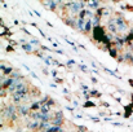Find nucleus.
Returning a JSON list of instances; mask_svg holds the SVG:
<instances>
[{
  "mask_svg": "<svg viewBox=\"0 0 133 132\" xmlns=\"http://www.w3.org/2000/svg\"><path fill=\"white\" fill-rule=\"evenodd\" d=\"M116 21V27H118V33H124L128 30V23L124 21L122 14H118V17H115Z\"/></svg>",
  "mask_w": 133,
  "mask_h": 132,
  "instance_id": "f03ea898",
  "label": "nucleus"
},
{
  "mask_svg": "<svg viewBox=\"0 0 133 132\" xmlns=\"http://www.w3.org/2000/svg\"><path fill=\"white\" fill-rule=\"evenodd\" d=\"M76 132H88L85 126H76Z\"/></svg>",
  "mask_w": 133,
  "mask_h": 132,
  "instance_id": "a211bd4d",
  "label": "nucleus"
},
{
  "mask_svg": "<svg viewBox=\"0 0 133 132\" xmlns=\"http://www.w3.org/2000/svg\"><path fill=\"white\" fill-rule=\"evenodd\" d=\"M132 65H133V60H132Z\"/></svg>",
  "mask_w": 133,
  "mask_h": 132,
  "instance_id": "58836bf2",
  "label": "nucleus"
},
{
  "mask_svg": "<svg viewBox=\"0 0 133 132\" xmlns=\"http://www.w3.org/2000/svg\"><path fill=\"white\" fill-rule=\"evenodd\" d=\"M79 67H80L83 71H85V73L88 71V69H87V66H85V65H79Z\"/></svg>",
  "mask_w": 133,
  "mask_h": 132,
  "instance_id": "393cba45",
  "label": "nucleus"
},
{
  "mask_svg": "<svg viewBox=\"0 0 133 132\" xmlns=\"http://www.w3.org/2000/svg\"><path fill=\"white\" fill-rule=\"evenodd\" d=\"M70 64H71V65H74V64H75V61H74V60H69V61H67V65L70 66Z\"/></svg>",
  "mask_w": 133,
  "mask_h": 132,
  "instance_id": "cd10ccee",
  "label": "nucleus"
},
{
  "mask_svg": "<svg viewBox=\"0 0 133 132\" xmlns=\"http://www.w3.org/2000/svg\"><path fill=\"white\" fill-rule=\"evenodd\" d=\"M116 60H118V62H124V57H123V53H122V54H119Z\"/></svg>",
  "mask_w": 133,
  "mask_h": 132,
  "instance_id": "b1692460",
  "label": "nucleus"
},
{
  "mask_svg": "<svg viewBox=\"0 0 133 132\" xmlns=\"http://www.w3.org/2000/svg\"><path fill=\"white\" fill-rule=\"evenodd\" d=\"M131 100H132V102H133V93L131 95Z\"/></svg>",
  "mask_w": 133,
  "mask_h": 132,
  "instance_id": "e433bc0d",
  "label": "nucleus"
},
{
  "mask_svg": "<svg viewBox=\"0 0 133 132\" xmlns=\"http://www.w3.org/2000/svg\"><path fill=\"white\" fill-rule=\"evenodd\" d=\"M90 80H92V82H93V83H97V79H96V78H93V77H92V78H90Z\"/></svg>",
  "mask_w": 133,
  "mask_h": 132,
  "instance_id": "72a5a7b5",
  "label": "nucleus"
},
{
  "mask_svg": "<svg viewBox=\"0 0 133 132\" xmlns=\"http://www.w3.org/2000/svg\"><path fill=\"white\" fill-rule=\"evenodd\" d=\"M40 113L49 114V113H50V106H49L48 104H43V105H42V109H40Z\"/></svg>",
  "mask_w": 133,
  "mask_h": 132,
  "instance_id": "f8f14e48",
  "label": "nucleus"
},
{
  "mask_svg": "<svg viewBox=\"0 0 133 132\" xmlns=\"http://www.w3.org/2000/svg\"><path fill=\"white\" fill-rule=\"evenodd\" d=\"M29 132H34V131H29Z\"/></svg>",
  "mask_w": 133,
  "mask_h": 132,
  "instance_id": "4c0bfd02",
  "label": "nucleus"
},
{
  "mask_svg": "<svg viewBox=\"0 0 133 132\" xmlns=\"http://www.w3.org/2000/svg\"><path fill=\"white\" fill-rule=\"evenodd\" d=\"M92 26H93V21H92V20H87V21H85V31H84V33H89L90 29L93 30Z\"/></svg>",
  "mask_w": 133,
  "mask_h": 132,
  "instance_id": "ddd939ff",
  "label": "nucleus"
},
{
  "mask_svg": "<svg viewBox=\"0 0 133 132\" xmlns=\"http://www.w3.org/2000/svg\"><path fill=\"white\" fill-rule=\"evenodd\" d=\"M59 1H56V0H49V1H43V5L49 8L50 10H56V8L58 7Z\"/></svg>",
  "mask_w": 133,
  "mask_h": 132,
  "instance_id": "423d86ee",
  "label": "nucleus"
},
{
  "mask_svg": "<svg viewBox=\"0 0 133 132\" xmlns=\"http://www.w3.org/2000/svg\"><path fill=\"white\" fill-rule=\"evenodd\" d=\"M82 89L87 91V89H88V86H85V84H82Z\"/></svg>",
  "mask_w": 133,
  "mask_h": 132,
  "instance_id": "7c9ffc66",
  "label": "nucleus"
},
{
  "mask_svg": "<svg viewBox=\"0 0 133 132\" xmlns=\"http://www.w3.org/2000/svg\"><path fill=\"white\" fill-rule=\"evenodd\" d=\"M52 74H53L54 78H57V71H56V70H52Z\"/></svg>",
  "mask_w": 133,
  "mask_h": 132,
  "instance_id": "c756f323",
  "label": "nucleus"
},
{
  "mask_svg": "<svg viewBox=\"0 0 133 132\" xmlns=\"http://www.w3.org/2000/svg\"><path fill=\"white\" fill-rule=\"evenodd\" d=\"M92 31H93V39L97 43H102L103 38L107 35V34H105V29L102 26H94Z\"/></svg>",
  "mask_w": 133,
  "mask_h": 132,
  "instance_id": "f257e3e1",
  "label": "nucleus"
},
{
  "mask_svg": "<svg viewBox=\"0 0 133 132\" xmlns=\"http://www.w3.org/2000/svg\"><path fill=\"white\" fill-rule=\"evenodd\" d=\"M50 123H52V126H58V127H62L63 126V123H65V118H53L52 121H50Z\"/></svg>",
  "mask_w": 133,
  "mask_h": 132,
  "instance_id": "1a4fd4ad",
  "label": "nucleus"
},
{
  "mask_svg": "<svg viewBox=\"0 0 133 132\" xmlns=\"http://www.w3.org/2000/svg\"><path fill=\"white\" fill-rule=\"evenodd\" d=\"M56 52H57V53H59V54H63V51H62V49H57Z\"/></svg>",
  "mask_w": 133,
  "mask_h": 132,
  "instance_id": "2f4dec72",
  "label": "nucleus"
},
{
  "mask_svg": "<svg viewBox=\"0 0 133 132\" xmlns=\"http://www.w3.org/2000/svg\"><path fill=\"white\" fill-rule=\"evenodd\" d=\"M92 21H93V23H94V26H99V22H101V18H99V17H97V16H94Z\"/></svg>",
  "mask_w": 133,
  "mask_h": 132,
  "instance_id": "6ab92c4d",
  "label": "nucleus"
},
{
  "mask_svg": "<svg viewBox=\"0 0 133 132\" xmlns=\"http://www.w3.org/2000/svg\"><path fill=\"white\" fill-rule=\"evenodd\" d=\"M89 95H90V96H93V97H101V96H102L97 89H89Z\"/></svg>",
  "mask_w": 133,
  "mask_h": 132,
  "instance_id": "4468645a",
  "label": "nucleus"
},
{
  "mask_svg": "<svg viewBox=\"0 0 133 132\" xmlns=\"http://www.w3.org/2000/svg\"><path fill=\"white\" fill-rule=\"evenodd\" d=\"M30 43H31V44H35V45H39V47L42 45V43H40V42H39L38 39H32V40H31Z\"/></svg>",
  "mask_w": 133,
  "mask_h": 132,
  "instance_id": "412c9836",
  "label": "nucleus"
},
{
  "mask_svg": "<svg viewBox=\"0 0 133 132\" xmlns=\"http://www.w3.org/2000/svg\"><path fill=\"white\" fill-rule=\"evenodd\" d=\"M107 29H109L112 34H118V27H116V21H115V17L109 20V22H107Z\"/></svg>",
  "mask_w": 133,
  "mask_h": 132,
  "instance_id": "20e7f679",
  "label": "nucleus"
},
{
  "mask_svg": "<svg viewBox=\"0 0 133 132\" xmlns=\"http://www.w3.org/2000/svg\"><path fill=\"white\" fill-rule=\"evenodd\" d=\"M87 5H88V8H96V9H98L99 8V1H97V0H92V1H87Z\"/></svg>",
  "mask_w": 133,
  "mask_h": 132,
  "instance_id": "9b49d317",
  "label": "nucleus"
},
{
  "mask_svg": "<svg viewBox=\"0 0 133 132\" xmlns=\"http://www.w3.org/2000/svg\"><path fill=\"white\" fill-rule=\"evenodd\" d=\"M76 29H78L79 31L84 33V31H85V20L78 18V20H76Z\"/></svg>",
  "mask_w": 133,
  "mask_h": 132,
  "instance_id": "6e6552de",
  "label": "nucleus"
},
{
  "mask_svg": "<svg viewBox=\"0 0 133 132\" xmlns=\"http://www.w3.org/2000/svg\"><path fill=\"white\" fill-rule=\"evenodd\" d=\"M36 132H46V130H39V131H36Z\"/></svg>",
  "mask_w": 133,
  "mask_h": 132,
  "instance_id": "c9c22d12",
  "label": "nucleus"
},
{
  "mask_svg": "<svg viewBox=\"0 0 133 132\" xmlns=\"http://www.w3.org/2000/svg\"><path fill=\"white\" fill-rule=\"evenodd\" d=\"M85 16H87V9H83V10H80V13L78 14V18L84 20V18H85Z\"/></svg>",
  "mask_w": 133,
  "mask_h": 132,
  "instance_id": "f3484780",
  "label": "nucleus"
},
{
  "mask_svg": "<svg viewBox=\"0 0 133 132\" xmlns=\"http://www.w3.org/2000/svg\"><path fill=\"white\" fill-rule=\"evenodd\" d=\"M12 51H14L13 45H8V47H6V52H12Z\"/></svg>",
  "mask_w": 133,
  "mask_h": 132,
  "instance_id": "a878e982",
  "label": "nucleus"
},
{
  "mask_svg": "<svg viewBox=\"0 0 133 132\" xmlns=\"http://www.w3.org/2000/svg\"><path fill=\"white\" fill-rule=\"evenodd\" d=\"M103 70H105L107 74H110L111 77H115V78H119V79H120V77H119V75H116V73H115V71H111V70H110V69H107V67H103Z\"/></svg>",
  "mask_w": 133,
  "mask_h": 132,
  "instance_id": "dca6fc26",
  "label": "nucleus"
},
{
  "mask_svg": "<svg viewBox=\"0 0 133 132\" xmlns=\"http://www.w3.org/2000/svg\"><path fill=\"white\" fill-rule=\"evenodd\" d=\"M102 105H103V106H105V108H110V105H109V104H107V102H102Z\"/></svg>",
  "mask_w": 133,
  "mask_h": 132,
  "instance_id": "473e14b6",
  "label": "nucleus"
},
{
  "mask_svg": "<svg viewBox=\"0 0 133 132\" xmlns=\"http://www.w3.org/2000/svg\"><path fill=\"white\" fill-rule=\"evenodd\" d=\"M118 51H119V49H118V48H115V47L112 45V47L109 49V53H110V56H111V57H114V58H118V56H119Z\"/></svg>",
  "mask_w": 133,
  "mask_h": 132,
  "instance_id": "9d476101",
  "label": "nucleus"
},
{
  "mask_svg": "<svg viewBox=\"0 0 133 132\" xmlns=\"http://www.w3.org/2000/svg\"><path fill=\"white\" fill-rule=\"evenodd\" d=\"M0 93H1V97H5V95H6V93H9V92H8V89L1 88V92H0Z\"/></svg>",
  "mask_w": 133,
  "mask_h": 132,
  "instance_id": "4be33fe9",
  "label": "nucleus"
},
{
  "mask_svg": "<svg viewBox=\"0 0 133 132\" xmlns=\"http://www.w3.org/2000/svg\"><path fill=\"white\" fill-rule=\"evenodd\" d=\"M17 113L21 115V117H27V115H30V113H31V108L27 105V104H19V105H17Z\"/></svg>",
  "mask_w": 133,
  "mask_h": 132,
  "instance_id": "7ed1b4c3",
  "label": "nucleus"
},
{
  "mask_svg": "<svg viewBox=\"0 0 133 132\" xmlns=\"http://www.w3.org/2000/svg\"><path fill=\"white\" fill-rule=\"evenodd\" d=\"M54 79H56V82H57V83H62V82H63L61 78H54Z\"/></svg>",
  "mask_w": 133,
  "mask_h": 132,
  "instance_id": "c85d7f7f",
  "label": "nucleus"
},
{
  "mask_svg": "<svg viewBox=\"0 0 133 132\" xmlns=\"http://www.w3.org/2000/svg\"><path fill=\"white\" fill-rule=\"evenodd\" d=\"M89 119H92L93 122H99V121H101L99 118H94V117H89Z\"/></svg>",
  "mask_w": 133,
  "mask_h": 132,
  "instance_id": "bb28decb",
  "label": "nucleus"
},
{
  "mask_svg": "<svg viewBox=\"0 0 133 132\" xmlns=\"http://www.w3.org/2000/svg\"><path fill=\"white\" fill-rule=\"evenodd\" d=\"M46 104H48V105H49V106H50V108H52V106H54V105H56V102H54V100H52V98H49V100H48V102H46Z\"/></svg>",
  "mask_w": 133,
  "mask_h": 132,
  "instance_id": "5701e85b",
  "label": "nucleus"
},
{
  "mask_svg": "<svg viewBox=\"0 0 133 132\" xmlns=\"http://www.w3.org/2000/svg\"><path fill=\"white\" fill-rule=\"evenodd\" d=\"M66 109H67V110H69V111H74V108H70V106H67V108H66Z\"/></svg>",
  "mask_w": 133,
  "mask_h": 132,
  "instance_id": "f704fd0d",
  "label": "nucleus"
},
{
  "mask_svg": "<svg viewBox=\"0 0 133 132\" xmlns=\"http://www.w3.org/2000/svg\"><path fill=\"white\" fill-rule=\"evenodd\" d=\"M83 108H96V105H94V102H92V101H87Z\"/></svg>",
  "mask_w": 133,
  "mask_h": 132,
  "instance_id": "aec40b11",
  "label": "nucleus"
},
{
  "mask_svg": "<svg viewBox=\"0 0 133 132\" xmlns=\"http://www.w3.org/2000/svg\"><path fill=\"white\" fill-rule=\"evenodd\" d=\"M43 113H40V111H31L30 113V115H29V118L31 119V121H38V122H42L43 121Z\"/></svg>",
  "mask_w": 133,
  "mask_h": 132,
  "instance_id": "39448f33",
  "label": "nucleus"
},
{
  "mask_svg": "<svg viewBox=\"0 0 133 132\" xmlns=\"http://www.w3.org/2000/svg\"><path fill=\"white\" fill-rule=\"evenodd\" d=\"M22 48L26 51V52H32V45H31V43H25L22 44Z\"/></svg>",
  "mask_w": 133,
  "mask_h": 132,
  "instance_id": "2eb2a0df",
  "label": "nucleus"
},
{
  "mask_svg": "<svg viewBox=\"0 0 133 132\" xmlns=\"http://www.w3.org/2000/svg\"><path fill=\"white\" fill-rule=\"evenodd\" d=\"M39 127H40V122H38V121H32V122L27 123L29 131H39Z\"/></svg>",
  "mask_w": 133,
  "mask_h": 132,
  "instance_id": "0eeeda50",
  "label": "nucleus"
}]
</instances>
